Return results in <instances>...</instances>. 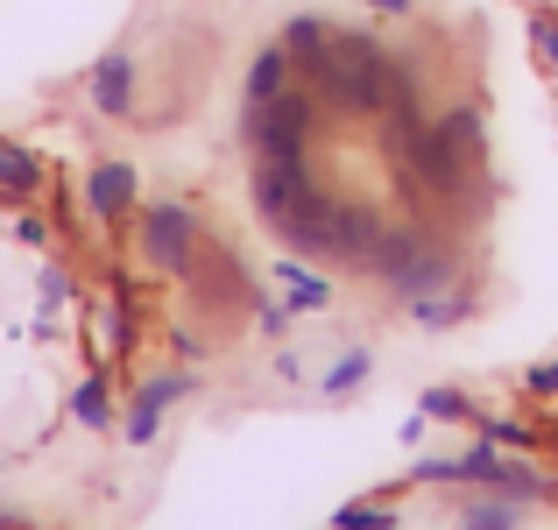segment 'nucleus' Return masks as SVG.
<instances>
[{
	"label": "nucleus",
	"instance_id": "20e7f679",
	"mask_svg": "<svg viewBox=\"0 0 558 530\" xmlns=\"http://www.w3.org/2000/svg\"><path fill=\"white\" fill-rule=\"evenodd\" d=\"M318 121H326V99L298 79L290 93H276V99L241 113V142H247V156H312Z\"/></svg>",
	"mask_w": 558,
	"mask_h": 530
},
{
	"label": "nucleus",
	"instance_id": "ddd939ff",
	"mask_svg": "<svg viewBox=\"0 0 558 530\" xmlns=\"http://www.w3.org/2000/svg\"><path fill=\"white\" fill-rule=\"evenodd\" d=\"M410 318H417L424 333H452V326H466V318L481 312V276L466 269L460 284H446V290H432V298H417V304H403Z\"/></svg>",
	"mask_w": 558,
	"mask_h": 530
},
{
	"label": "nucleus",
	"instance_id": "2f4dec72",
	"mask_svg": "<svg viewBox=\"0 0 558 530\" xmlns=\"http://www.w3.org/2000/svg\"><path fill=\"white\" fill-rule=\"evenodd\" d=\"M368 8H375V14H389V22H403V14L417 8V0H368Z\"/></svg>",
	"mask_w": 558,
	"mask_h": 530
},
{
	"label": "nucleus",
	"instance_id": "7ed1b4c3",
	"mask_svg": "<svg viewBox=\"0 0 558 530\" xmlns=\"http://www.w3.org/2000/svg\"><path fill=\"white\" fill-rule=\"evenodd\" d=\"M198 255H205V219H198V205L156 198V205H142V213H135V262L149 276L184 284V276L198 269Z\"/></svg>",
	"mask_w": 558,
	"mask_h": 530
},
{
	"label": "nucleus",
	"instance_id": "473e14b6",
	"mask_svg": "<svg viewBox=\"0 0 558 530\" xmlns=\"http://www.w3.org/2000/svg\"><path fill=\"white\" fill-rule=\"evenodd\" d=\"M551 85H558V71H551Z\"/></svg>",
	"mask_w": 558,
	"mask_h": 530
},
{
	"label": "nucleus",
	"instance_id": "39448f33",
	"mask_svg": "<svg viewBox=\"0 0 558 530\" xmlns=\"http://www.w3.org/2000/svg\"><path fill=\"white\" fill-rule=\"evenodd\" d=\"M312 191H318L312 156H255V170H247V198H255V219H262L269 233L283 227V219L298 213Z\"/></svg>",
	"mask_w": 558,
	"mask_h": 530
},
{
	"label": "nucleus",
	"instance_id": "bb28decb",
	"mask_svg": "<svg viewBox=\"0 0 558 530\" xmlns=\"http://www.w3.org/2000/svg\"><path fill=\"white\" fill-rule=\"evenodd\" d=\"M290 318H298V312H290L283 298H269V290L255 298V326H262V340H290Z\"/></svg>",
	"mask_w": 558,
	"mask_h": 530
},
{
	"label": "nucleus",
	"instance_id": "a878e982",
	"mask_svg": "<svg viewBox=\"0 0 558 530\" xmlns=\"http://www.w3.org/2000/svg\"><path fill=\"white\" fill-rule=\"evenodd\" d=\"M410 481H417V489H460V460H446V453H417V460H410Z\"/></svg>",
	"mask_w": 558,
	"mask_h": 530
},
{
	"label": "nucleus",
	"instance_id": "dca6fc26",
	"mask_svg": "<svg viewBox=\"0 0 558 530\" xmlns=\"http://www.w3.org/2000/svg\"><path fill=\"white\" fill-rule=\"evenodd\" d=\"M290 85H298V57L283 50V36H276V43H262V50L247 57V85H241V99H247V107H262V99L290 93Z\"/></svg>",
	"mask_w": 558,
	"mask_h": 530
},
{
	"label": "nucleus",
	"instance_id": "4468645a",
	"mask_svg": "<svg viewBox=\"0 0 558 530\" xmlns=\"http://www.w3.org/2000/svg\"><path fill=\"white\" fill-rule=\"evenodd\" d=\"M495 495H509V503H545V495H558V474H545V467L531 460V453H495V474H488Z\"/></svg>",
	"mask_w": 558,
	"mask_h": 530
},
{
	"label": "nucleus",
	"instance_id": "412c9836",
	"mask_svg": "<svg viewBox=\"0 0 558 530\" xmlns=\"http://www.w3.org/2000/svg\"><path fill=\"white\" fill-rule=\"evenodd\" d=\"M71 424H85V432H107L113 424V382L107 375H85L71 389Z\"/></svg>",
	"mask_w": 558,
	"mask_h": 530
},
{
	"label": "nucleus",
	"instance_id": "9d476101",
	"mask_svg": "<svg viewBox=\"0 0 558 530\" xmlns=\"http://www.w3.org/2000/svg\"><path fill=\"white\" fill-rule=\"evenodd\" d=\"M396 219H381V205L368 198H340V269H368L375 248L389 241Z\"/></svg>",
	"mask_w": 558,
	"mask_h": 530
},
{
	"label": "nucleus",
	"instance_id": "6e6552de",
	"mask_svg": "<svg viewBox=\"0 0 558 530\" xmlns=\"http://www.w3.org/2000/svg\"><path fill=\"white\" fill-rule=\"evenodd\" d=\"M184 284H191V298H198V304H213V312H241V304L255 312V298H262V284H255V276H247V269H241V262H233L219 241H205L198 269H191Z\"/></svg>",
	"mask_w": 558,
	"mask_h": 530
},
{
	"label": "nucleus",
	"instance_id": "a211bd4d",
	"mask_svg": "<svg viewBox=\"0 0 558 530\" xmlns=\"http://www.w3.org/2000/svg\"><path fill=\"white\" fill-rule=\"evenodd\" d=\"M460 530H523V503H509L495 489H474L460 503Z\"/></svg>",
	"mask_w": 558,
	"mask_h": 530
},
{
	"label": "nucleus",
	"instance_id": "f3484780",
	"mask_svg": "<svg viewBox=\"0 0 558 530\" xmlns=\"http://www.w3.org/2000/svg\"><path fill=\"white\" fill-rule=\"evenodd\" d=\"M474 438H495L502 453H545L551 446L545 424H531V418H495V410H481V418H474Z\"/></svg>",
	"mask_w": 558,
	"mask_h": 530
},
{
	"label": "nucleus",
	"instance_id": "f8f14e48",
	"mask_svg": "<svg viewBox=\"0 0 558 530\" xmlns=\"http://www.w3.org/2000/svg\"><path fill=\"white\" fill-rule=\"evenodd\" d=\"M93 333H99V353H113V361L142 347V318H135V290H128V276H113V290L99 298Z\"/></svg>",
	"mask_w": 558,
	"mask_h": 530
},
{
	"label": "nucleus",
	"instance_id": "1a4fd4ad",
	"mask_svg": "<svg viewBox=\"0 0 558 530\" xmlns=\"http://www.w3.org/2000/svg\"><path fill=\"white\" fill-rule=\"evenodd\" d=\"M85 99H93L99 121H135L142 113V64L135 50H107L93 71H85Z\"/></svg>",
	"mask_w": 558,
	"mask_h": 530
},
{
	"label": "nucleus",
	"instance_id": "393cba45",
	"mask_svg": "<svg viewBox=\"0 0 558 530\" xmlns=\"http://www.w3.org/2000/svg\"><path fill=\"white\" fill-rule=\"evenodd\" d=\"M332 530H403V517H396V503H340Z\"/></svg>",
	"mask_w": 558,
	"mask_h": 530
},
{
	"label": "nucleus",
	"instance_id": "7c9ffc66",
	"mask_svg": "<svg viewBox=\"0 0 558 530\" xmlns=\"http://www.w3.org/2000/svg\"><path fill=\"white\" fill-rule=\"evenodd\" d=\"M170 347H178V361H205V340H198L191 326H178V333H170Z\"/></svg>",
	"mask_w": 558,
	"mask_h": 530
},
{
	"label": "nucleus",
	"instance_id": "c756f323",
	"mask_svg": "<svg viewBox=\"0 0 558 530\" xmlns=\"http://www.w3.org/2000/svg\"><path fill=\"white\" fill-rule=\"evenodd\" d=\"M64 298H71V276L64 269H43V312H57Z\"/></svg>",
	"mask_w": 558,
	"mask_h": 530
},
{
	"label": "nucleus",
	"instance_id": "0eeeda50",
	"mask_svg": "<svg viewBox=\"0 0 558 530\" xmlns=\"http://www.w3.org/2000/svg\"><path fill=\"white\" fill-rule=\"evenodd\" d=\"M142 213V170L128 156H99L85 170V219L93 227H121V219Z\"/></svg>",
	"mask_w": 558,
	"mask_h": 530
},
{
	"label": "nucleus",
	"instance_id": "c85d7f7f",
	"mask_svg": "<svg viewBox=\"0 0 558 530\" xmlns=\"http://www.w3.org/2000/svg\"><path fill=\"white\" fill-rule=\"evenodd\" d=\"M523 389H531V396H545V403H551V396H558V361H537V368H523Z\"/></svg>",
	"mask_w": 558,
	"mask_h": 530
},
{
	"label": "nucleus",
	"instance_id": "2eb2a0df",
	"mask_svg": "<svg viewBox=\"0 0 558 530\" xmlns=\"http://www.w3.org/2000/svg\"><path fill=\"white\" fill-rule=\"evenodd\" d=\"M43 184H50V164H43L28 142H8V135H0V205L43 198Z\"/></svg>",
	"mask_w": 558,
	"mask_h": 530
},
{
	"label": "nucleus",
	"instance_id": "4be33fe9",
	"mask_svg": "<svg viewBox=\"0 0 558 530\" xmlns=\"http://www.w3.org/2000/svg\"><path fill=\"white\" fill-rule=\"evenodd\" d=\"M417 410H424L432 424H466V432H474V418H481V410H474V396H466V389H452V382H432V389L417 396Z\"/></svg>",
	"mask_w": 558,
	"mask_h": 530
},
{
	"label": "nucleus",
	"instance_id": "5701e85b",
	"mask_svg": "<svg viewBox=\"0 0 558 530\" xmlns=\"http://www.w3.org/2000/svg\"><path fill=\"white\" fill-rule=\"evenodd\" d=\"M368 375H375V353H368V347H347L340 361L326 368V382H318V396H332V403H340V396H354V389H361Z\"/></svg>",
	"mask_w": 558,
	"mask_h": 530
},
{
	"label": "nucleus",
	"instance_id": "cd10ccee",
	"mask_svg": "<svg viewBox=\"0 0 558 530\" xmlns=\"http://www.w3.org/2000/svg\"><path fill=\"white\" fill-rule=\"evenodd\" d=\"M14 241L22 248H50V219L43 213H14Z\"/></svg>",
	"mask_w": 558,
	"mask_h": 530
},
{
	"label": "nucleus",
	"instance_id": "aec40b11",
	"mask_svg": "<svg viewBox=\"0 0 558 530\" xmlns=\"http://www.w3.org/2000/svg\"><path fill=\"white\" fill-rule=\"evenodd\" d=\"M432 121L446 128V135L460 142V149L474 156V164H488V128H481V107H474V99H452V107H438Z\"/></svg>",
	"mask_w": 558,
	"mask_h": 530
},
{
	"label": "nucleus",
	"instance_id": "f03ea898",
	"mask_svg": "<svg viewBox=\"0 0 558 530\" xmlns=\"http://www.w3.org/2000/svg\"><path fill=\"white\" fill-rule=\"evenodd\" d=\"M368 276L389 290L396 304H417V298H432V290L460 284V276H466V255H460V248H452L438 227H424V219H396L389 241L375 248Z\"/></svg>",
	"mask_w": 558,
	"mask_h": 530
},
{
	"label": "nucleus",
	"instance_id": "9b49d317",
	"mask_svg": "<svg viewBox=\"0 0 558 530\" xmlns=\"http://www.w3.org/2000/svg\"><path fill=\"white\" fill-rule=\"evenodd\" d=\"M276 284H283V304L298 318H312V312H332V298H340V290H332V276L318 269V262H304V255H290L283 248V262H276Z\"/></svg>",
	"mask_w": 558,
	"mask_h": 530
},
{
	"label": "nucleus",
	"instance_id": "b1692460",
	"mask_svg": "<svg viewBox=\"0 0 558 530\" xmlns=\"http://www.w3.org/2000/svg\"><path fill=\"white\" fill-rule=\"evenodd\" d=\"M523 28H531V57L545 71H558V8H545V0H537L531 14H523Z\"/></svg>",
	"mask_w": 558,
	"mask_h": 530
},
{
	"label": "nucleus",
	"instance_id": "423d86ee",
	"mask_svg": "<svg viewBox=\"0 0 558 530\" xmlns=\"http://www.w3.org/2000/svg\"><path fill=\"white\" fill-rule=\"evenodd\" d=\"M191 389H198V375H191V368H156V375H142L135 396H128V418H121L128 446H156V432H163L170 403H184Z\"/></svg>",
	"mask_w": 558,
	"mask_h": 530
},
{
	"label": "nucleus",
	"instance_id": "f257e3e1",
	"mask_svg": "<svg viewBox=\"0 0 558 530\" xmlns=\"http://www.w3.org/2000/svg\"><path fill=\"white\" fill-rule=\"evenodd\" d=\"M389 71H396V50L375 28H332L326 57L304 71V85L326 99L332 121H381V107H389Z\"/></svg>",
	"mask_w": 558,
	"mask_h": 530
},
{
	"label": "nucleus",
	"instance_id": "6ab92c4d",
	"mask_svg": "<svg viewBox=\"0 0 558 530\" xmlns=\"http://www.w3.org/2000/svg\"><path fill=\"white\" fill-rule=\"evenodd\" d=\"M326 43H332V22H326V14H290V22H283V50L298 57V79L318 64V57H326Z\"/></svg>",
	"mask_w": 558,
	"mask_h": 530
}]
</instances>
